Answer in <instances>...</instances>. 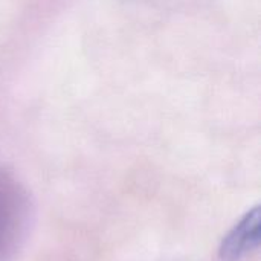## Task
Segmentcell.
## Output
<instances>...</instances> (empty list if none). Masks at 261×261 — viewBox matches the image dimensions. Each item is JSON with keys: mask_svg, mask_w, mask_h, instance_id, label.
Returning <instances> with one entry per match:
<instances>
[{"mask_svg": "<svg viewBox=\"0 0 261 261\" xmlns=\"http://www.w3.org/2000/svg\"><path fill=\"white\" fill-rule=\"evenodd\" d=\"M261 210L252 208L225 236L219 248L220 261H240L255 251L260 245Z\"/></svg>", "mask_w": 261, "mask_h": 261, "instance_id": "6da1fadb", "label": "cell"}]
</instances>
